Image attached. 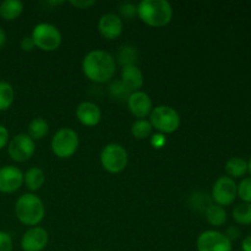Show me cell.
Here are the masks:
<instances>
[{
  "label": "cell",
  "mask_w": 251,
  "mask_h": 251,
  "mask_svg": "<svg viewBox=\"0 0 251 251\" xmlns=\"http://www.w3.org/2000/svg\"><path fill=\"white\" fill-rule=\"evenodd\" d=\"M46 181V176L44 172L41 168H29L26 173L24 174V183L27 186V189L31 191H37L43 186Z\"/></svg>",
  "instance_id": "obj_18"
},
{
  "label": "cell",
  "mask_w": 251,
  "mask_h": 251,
  "mask_svg": "<svg viewBox=\"0 0 251 251\" xmlns=\"http://www.w3.org/2000/svg\"><path fill=\"white\" fill-rule=\"evenodd\" d=\"M70 4L73 5V6L78 7V9H88V7H91L92 5H95L96 1H93V0H76V1L71 0Z\"/></svg>",
  "instance_id": "obj_34"
},
{
  "label": "cell",
  "mask_w": 251,
  "mask_h": 251,
  "mask_svg": "<svg viewBox=\"0 0 251 251\" xmlns=\"http://www.w3.org/2000/svg\"><path fill=\"white\" fill-rule=\"evenodd\" d=\"M120 14H122L123 17L125 19H132L135 15H137V7L135 6L131 2H123L119 7Z\"/></svg>",
  "instance_id": "obj_28"
},
{
  "label": "cell",
  "mask_w": 251,
  "mask_h": 251,
  "mask_svg": "<svg viewBox=\"0 0 251 251\" xmlns=\"http://www.w3.org/2000/svg\"><path fill=\"white\" fill-rule=\"evenodd\" d=\"M198 251H232V242L218 230H205L196 240Z\"/></svg>",
  "instance_id": "obj_9"
},
{
  "label": "cell",
  "mask_w": 251,
  "mask_h": 251,
  "mask_svg": "<svg viewBox=\"0 0 251 251\" xmlns=\"http://www.w3.org/2000/svg\"><path fill=\"white\" fill-rule=\"evenodd\" d=\"M206 220L213 227H222L226 222H227V212H226L225 207L218 205H210L205 211Z\"/></svg>",
  "instance_id": "obj_20"
},
{
  "label": "cell",
  "mask_w": 251,
  "mask_h": 251,
  "mask_svg": "<svg viewBox=\"0 0 251 251\" xmlns=\"http://www.w3.org/2000/svg\"><path fill=\"white\" fill-rule=\"evenodd\" d=\"M24 11V4L20 0H4L0 4V17L6 21L17 19Z\"/></svg>",
  "instance_id": "obj_17"
},
{
  "label": "cell",
  "mask_w": 251,
  "mask_h": 251,
  "mask_svg": "<svg viewBox=\"0 0 251 251\" xmlns=\"http://www.w3.org/2000/svg\"><path fill=\"white\" fill-rule=\"evenodd\" d=\"M151 145L154 149H162L166 145V137L163 134H156L152 135L151 137Z\"/></svg>",
  "instance_id": "obj_31"
},
{
  "label": "cell",
  "mask_w": 251,
  "mask_h": 251,
  "mask_svg": "<svg viewBox=\"0 0 251 251\" xmlns=\"http://www.w3.org/2000/svg\"><path fill=\"white\" fill-rule=\"evenodd\" d=\"M44 205L41 199L34 194H24L15 203V215L25 226L37 227L44 217Z\"/></svg>",
  "instance_id": "obj_3"
},
{
  "label": "cell",
  "mask_w": 251,
  "mask_h": 251,
  "mask_svg": "<svg viewBox=\"0 0 251 251\" xmlns=\"http://www.w3.org/2000/svg\"><path fill=\"white\" fill-rule=\"evenodd\" d=\"M150 123L161 134H172L180 126V115L169 105H158L152 109Z\"/></svg>",
  "instance_id": "obj_4"
},
{
  "label": "cell",
  "mask_w": 251,
  "mask_h": 251,
  "mask_svg": "<svg viewBox=\"0 0 251 251\" xmlns=\"http://www.w3.org/2000/svg\"><path fill=\"white\" fill-rule=\"evenodd\" d=\"M24 184V173L15 166H4L0 168V193L12 194Z\"/></svg>",
  "instance_id": "obj_11"
},
{
  "label": "cell",
  "mask_w": 251,
  "mask_h": 251,
  "mask_svg": "<svg viewBox=\"0 0 251 251\" xmlns=\"http://www.w3.org/2000/svg\"><path fill=\"white\" fill-rule=\"evenodd\" d=\"M248 172H249L250 176H251V157H250L249 162H248Z\"/></svg>",
  "instance_id": "obj_37"
},
{
  "label": "cell",
  "mask_w": 251,
  "mask_h": 251,
  "mask_svg": "<svg viewBox=\"0 0 251 251\" xmlns=\"http://www.w3.org/2000/svg\"><path fill=\"white\" fill-rule=\"evenodd\" d=\"M212 199L218 206H229L237 199V184L229 176H221L212 188Z\"/></svg>",
  "instance_id": "obj_10"
},
{
  "label": "cell",
  "mask_w": 251,
  "mask_h": 251,
  "mask_svg": "<svg viewBox=\"0 0 251 251\" xmlns=\"http://www.w3.org/2000/svg\"><path fill=\"white\" fill-rule=\"evenodd\" d=\"M226 172L232 179L243 178L248 173V162L240 157H232L226 163Z\"/></svg>",
  "instance_id": "obj_19"
},
{
  "label": "cell",
  "mask_w": 251,
  "mask_h": 251,
  "mask_svg": "<svg viewBox=\"0 0 251 251\" xmlns=\"http://www.w3.org/2000/svg\"><path fill=\"white\" fill-rule=\"evenodd\" d=\"M122 81L130 92H136L144 85L142 71L136 65H126L122 69Z\"/></svg>",
  "instance_id": "obj_16"
},
{
  "label": "cell",
  "mask_w": 251,
  "mask_h": 251,
  "mask_svg": "<svg viewBox=\"0 0 251 251\" xmlns=\"http://www.w3.org/2000/svg\"><path fill=\"white\" fill-rule=\"evenodd\" d=\"M237 196L243 202L251 203V176L244 178L237 185Z\"/></svg>",
  "instance_id": "obj_26"
},
{
  "label": "cell",
  "mask_w": 251,
  "mask_h": 251,
  "mask_svg": "<svg viewBox=\"0 0 251 251\" xmlns=\"http://www.w3.org/2000/svg\"><path fill=\"white\" fill-rule=\"evenodd\" d=\"M118 59H119V63L123 66L126 65H136L137 60V50L136 48L130 46H125L123 48H120L119 53H118Z\"/></svg>",
  "instance_id": "obj_25"
},
{
  "label": "cell",
  "mask_w": 251,
  "mask_h": 251,
  "mask_svg": "<svg viewBox=\"0 0 251 251\" xmlns=\"http://www.w3.org/2000/svg\"><path fill=\"white\" fill-rule=\"evenodd\" d=\"M109 92L112 95V97L120 100H127L129 96L131 95V92L125 87V85L122 81H115V82H113L109 86Z\"/></svg>",
  "instance_id": "obj_27"
},
{
  "label": "cell",
  "mask_w": 251,
  "mask_h": 251,
  "mask_svg": "<svg viewBox=\"0 0 251 251\" xmlns=\"http://www.w3.org/2000/svg\"><path fill=\"white\" fill-rule=\"evenodd\" d=\"M152 125L149 120L146 119H139L131 125V134L135 139L144 140L151 136L152 134Z\"/></svg>",
  "instance_id": "obj_24"
},
{
  "label": "cell",
  "mask_w": 251,
  "mask_h": 251,
  "mask_svg": "<svg viewBox=\"0 0 251 251\" xmlns=\"http://www.w3.org/2000/svg\"><path fill=\"white\" fill-rule=\"evenodd\" d=\"M225 235L230 240V242H234V240L239 239L240 238V230L238 229V227H234V226H233V227L227 228Z\"/></svg>",
  "instance_id": "obj_32"
},
{
  "label": "cell",
  "mask_w": 251,
  "mask_h": 251,
  "mask_svg": "<svg viewBox=\"0 0 251 251\" xmlns=\"http://www.w3.org/2000/svg\"><path fill=\"white\" fill-rule=\"evenodd\" d=\"M20 47H21L22 50L31 51V50H33V48L36 46H34V43H33V41H32L31 37H24V38L21 39V42H20Z\"/></svg>",
  "instance_id": "obj_33"
},
{
  "label": "cell",
  "mask_w": 251,
  "mask_h": 251,
  "mask_svg": "<svg viewBox=\"0 0 251 251\" xmlns=\"http://www.w3.org/2000/svg\"><path fill=\"white\" fill-rule=\"evenodd\" d=\"M127 107L131 112L132 115H135L139 119H144L147 115L151 114L152 112V100L146 92L144 91H136L132 92L127 98Z\"/></svg>",
  "instance_id": "obj_13"
},
{
  "label": "cell",
  "mask_w": 251,
  "mask_h": 251,
  "mask_svg": "<svg viewBox=\"0 0 251 251\" xmlns=\"http://www.w3.org/2000/svg\"><path fill=\"white\" fill-rule=\"evenodd\" d=\"M98 31L108 41L118 38L123 32V20L115 14H104L98 21Z\"/></svg>",
  "instance_id": "obj_14"
},
{
  "label": "cell",
  "mask_w": 251,
  "mask_h": 251,
  "mask_svg": "<svg viewBox=\"0 0 251 251\" xmlns=\"http://www.w3.org/2000/svg\"><path fill=\"white\" fill-rule=\"evenodd\" d=\"M9 131H7L6 127L4 126V125L0 124V151H1L4 147L7 146V144H9Z\"/></svg>",
  "instance_id": "obj_30"
},
{
  "label": "cell",
  "mask_w": 251,
  "mask_h": 251,
  "mask_svg": "<svg viewBox=\"0 0 251 251\" xmlns=\"http://www.w3.org/2000/svg\"><path fill=\"white\" fill-rule=\"evenodd\" d=\"M78 149V135L70 127H63L51 139V151L59 158L74 156Z\"/></svg>",
  "instance_id": "obj_6"
},
{
  "label": "cell",
  "mask_w": 251,
  "mask_h": 251,
  "mask_svg": "<svg viewBox=\"0 0 251 251\" xmlns=\"http://www.w3.org/2000/svg\"><path fill=\"white\" fill-rule=\"evenodd\" d=\"M242 250L243 251H251V234L248 235V237H245L244 239H243Z\"/></svg>",
  "instance_id": "obj_35"
},
{
  "label": "cell",
  "mask_w": 251,
  "mask_h": 251,
  "mask_svg": "<svg viewBox=\"0 0 251 251\" xmlns=\"http://www.w3.org/2000/svg\"><path fill=\"white\" fill-rule=\"evenodd\" d=\"M137 16L151 27H163L173 17V7L167 0H142L137 5Z\"/></svg>",
  "instance_id": "obj_2"
},
{
  "label": "cell",
  "mask_w": 251,
  "mask_h": 251,
  "mask_svg": "<svg viewBox=\"0 0 251 251\" xmlns=\"http://www.w3.org/2000/svg\"><path fill=\"white\" fill-rule=\"evenodd\" d=\"M6 44V33L2 29V27H0V49Z\"/></svg>",
  "instance_id": "obj_36"
},
{
  "label": "cell",
  "mask_w": 251,
  "mask_h": 251,
  "mask_svg": "<svg viewBox=\"0 0 251 251\" xmlns=\"http://www.w3.org/2000/svg\"><path fill=\"white\" fill-rule=\"evenodd\" d=\"M48 233L42 227H31L21 238L24 251H43L48 245Z\"/></svg>",
  "instance_id": "obj_12"
},
{
  "label": "cell",
  "mask_w": 251,
  "mask_h": 251,
  "mask_svg": "<svg viewBox=\"0 0 251 251\" xmlns=\"http://www.w3.org/2000/svg\"><path fill=\"white\" fill-rule=\"evenodd\" d=\"M0 251H12L11 237L4 230H0Z\"/></svg>",
  "instance_id": "obj_29"
},
{
  "label": "cell",
  "mask_w": 251,
  "mask_h": 251,
  "mask_svg": "<svg viewBox=\"0 0 251 251\" xmlns=\"http://www.w3.org/2000/svg\"><path fill=\"white\" fill-rule=\"evenodd\" d=\"M36 144L27 134H17L7 144V153L15 162H26L33 156Z\"/></svg>",
  "instance_id": "obj_8"
},
{
  "label": "cell",
  "mask_w": 251,
  "mask_h": 251,
  "mask_svg": "<svg viewBox=\"0 0 251 251\" xmlns=\"http://www.w3.org/2000/svg\"><path fill=\"white\" fill-rule=\"evenodd\" d=\"M129 161L127 152L122 145L109 144L100 152V163L107 172L112 174L120 173L125 169Z\"/></svg>",
  "instance_id": "obj_7"
},
{
  "label": "cell",
  "mask_w": 251,
  "mask_h": 251,
  "mask_svg": "<svg viewBox=\"0 0 251 251\" xmlns=\"http://www.w3.org/2000/svg\"><path fill=\"white\" fill-rule=\"evenodd\" d=\"M76 117L85 126H96L100 122L102 113L100 107L92 102H82L76 108Z\"/></svg>",
  "instance_id": "obj_15"
},
{
  "label": "cell",
  "mask_w": 251,
  "mask_h": 251,
  "mask_svg": "<svg viewBox=\"0 0 251 251\" xmlns=\"http://www.w3.org/2000/svg\"><path fill=\"white\" fill-rule=\"evenodd\" d=\"M15 92L12 86L6 81H0V112L7 110L14 102Z\"/></svg>",
  "instance_id": "obj_22"
},
{
  "label": "cell",
  "mask_w": 251,
  "mask_h": 251,
  "mask_svg": "<svg viewBox=\"0 0 251 251\" xmlns=\"http://www.w3.org/2000/svg\"><path fill=\"white\" fill-rule=\"evenodd\" d=\"M233 218L238 225H251V203L243 202L235 206L234 210H233Z\"/></svg>",
  "instance_id": "obj_23"
},
{
  "label": "cell",
  "mask_w": 251,
  "mask_h": 251,
  "mask_svg": "<svg viewBox=\"0 0 251 251\" xmlns=\"http://www.w3.org/2000/svg\"><path fill=\"white\" fill-rule=\"evenodd\" d=\"M34 46L44 51H53L61 44V33L56 26L42 22L34 26L31 36Z\"/></svg>",
  "instance_id": "obj_5"
},
{
  "label": "cell",
  "mask_w": 251,
  "mask_h": 251,
  "mask_svg": "<svg viewBox=\"0 0 251 251\" xmlns=\"http://www.w3.org/2000/svg\"><path fill=\"white\" fill-rule=\"evenodd\" d=\"M82 71L93 82L104 83L114 76L115 60L108 51L100 49L91 50L83 58Z\"/></svg>",
  "instance_id": "obj_1"
},
{
  "label": "cell",
  "mask_w": 251,
  "mask_h": 251,
  "mask_svg": "<svg viewBox=\"0 0 251 251\" xmlns=\"http://www.w3.org/2000/svg\"><path fill=\"white\" fill-rule=\"evenodd\" d=\"M49 131V125L43 118H36L28 125V136L33 140H42Z\"/></svg>",
  "instance_id": "obj_21"
},
{
  "label": "cell",
  "mask_w": 251,
  "mask_h": 251,
  "mask_svg": "<svg viewBox=\"0 0 251 251\" xmlns=\"http://www.w3.org/2000/svg\"><path fill=\"white\" fill-rule=\"evenodd\" d=\"M92 251H100V250H92Z\"/></svg>",
  "instance_id": "obj_38"
}]
</instances>
